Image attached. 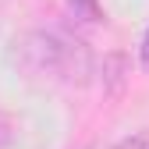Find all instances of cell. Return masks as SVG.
I'll return each instance as SVG.
<instances>
[{
    "label": "cell",
    "instance_id": "cell-1",
    "mask_svg": "<svg viewBox=\"0 0 149 149\" xmlns=\"http://www.w3.org/2000/svg\"><path fill=\"white\" fill-rule=\"evenodd\" d=\"M14 46L18 68L36 82H82L89 71L85 46L64 32H25Z\"/></svg>",
    "mask_w": 149,
    "mask_h": 149
},
{
    "label": "cell",
    "instance_id": "cell-2",
    "mask_svg": "<svg viewBox=\"0 0 149 149\" xmlns=\"http://www.w3.org/2000/svg\"><path fill=\"white\" fill-rule=\"evenodd\" d=\"M68 4H71L74 14L89 18V22H96V18H100V4H96V0H68Z\"/></svg>",
    "mask_w": 149,
    "mask_h": 149
},
{
    "label": "cell",
    "instance_id": "cell-3",
    "mask_svg": "<svg viewBox=\"0 0 149 149\" xmlns=\"http://www.w3.org/2000/svg\"><path fill=\"white\" fill-rule=\"evenodd\" d=\"M14 142V124H11V117L0 110V149H7Z\"/></svg>",
    "mask_w": 149,
    "mask_h": 149
},
{
    "label": "cell",
    "instance_id": "cell-4",
    "mask_svg": "<svg viewBox=\"0 0 149 149\" xmlns=\"http://www.w3.org/2000/svg\"><path fill=\"white\" fill-rule=\"evenodd\" d=\"M139 57H142V68H149V32H146V39H142V50H139Z\"/></svg>",
    "mask_w": 149,
    "mask_h": 149
}]
</instances>
